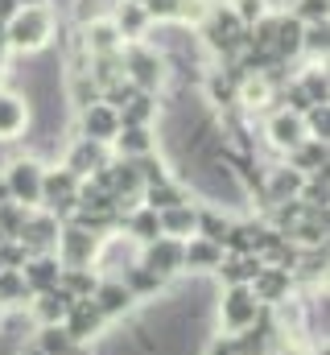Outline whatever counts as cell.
<instances>
[{
  "label": "cell",
  "mask_w": 330,
  "mask_h": 355,
  "mask_svg": "<svg viewBox=\"0 0 330 355\" xmlns=\"http://www.w3.org/2000/svg\"><path fill=\"white\" fill-rule=\"evenodd\" d=\"M256 318H260V302L252 297V289H248V285H227L223 306H219V322H223V331H227V335L252 331Z\"/></svg>",
  "instance_id": "obj_1"
},
{
  "label": "cell",
  "mask_w": 330,
  "mask_h": 355,
  "mask_svg": "<svg viewBox=\"0 0 330 355\" xmlns=\"http://www.w3.org/2000/svg\"><path fill=\"white\" fill-rule=\"evenodd\" d=\"M4 37H8L17 50H42V46L50 42V12H46V8H21V12L8 21Z\"/></svg>",
  "instance_id": "obj_2"
},
{
  "label": "cell",
  "mask_w": 330,
  "mask_h": 355,
  "mask_svg": "<svg viewBox=\"0 0 330 355\" xmlns=\"http://www.w3.org/2000/svg\"><path fill=\"white\" fill-rule=\"evenodd\" d=\"M42 166L37 162H12L8 166V174H4V186H8V194H12V202H21V207H37L42 202Z\"/></svg>",
  "instance_id": "obj_3"
},
{
  "label": "cell",
  "mask_w": 330,
  "mask_h": 355,
  "mask_svg": "<svg viewBox=\"0 0 330 355\" xmlns=\"http://www.w3.org/2000/svg\"><path fill=\"white\" fill-rule=\"evenodd\" d=\"M42 202L54 211V215H71L79 207V178L71 170H54V174H42Z\"/></svg>",
  "instance_id": "obj_4"
},
{
  "label": "cell",
  "mask_w": 330,
  "mask_h": 355,
  "mask_svg": "<svg viewBox=\"0 0 330 355\" xmlns=\"http://www.w3.org/2000/svg\"><path fill=\"white\" fill-rule=\"evenodd\" d=\"M17 244L25 248V257H46L54 244H58V219L54 215H37V219H25Z\"/></svg>",
  "instance_id": "obj_5"
},
{
  "label": "cell",
  "mask_w": 330,
  "mask_h": 355,
  "mask_svg": "<svg viewBox=\"0 0 330 355\" xmlns=\"http://www.w3.org/2000/svg\"><path fill=\"white\" fill-rule=\"evenodd\" d=\"M58 248H62V265L82 268L91 265V257L99 252V240L87 227H67V232H58Z\"/></svg>",
  "instance_id": "obj_6"
},
{
  "label": "cell",
  "mask_w": 330,
  "mask_h": 355,
  "mask_svg": "<svg viewBox=\"0 0 330 355\" xmlns=\"http://www.w3.org/2000/svg\"><path fill=\"white\" fill-rule=\"evenodd\" d=\"M149 272H157V277H173V272H182V240H169V236H157L153 244H145V265Z\"/></svg>",
  "instance_id": "obj_7"
},
{
  "label": "cell",
  "mask_w": 330,
  "mask_h": 355,
  "mask_svg": "<svg viewBox=\"0 0 330 355\" xmlns=\"http://www.w3.org/2000/svg\"><path fill=\"white\" fill-rule=\"evenodd\" d=\"M82 132H87V141H95V145L116 141V132H120L116 107H107V103H87V107H82Z\"/></svg>",
  "instance_id": "obj_8"
},
{
  "label": "cell",
  "mask_w": 330,
  "mask_h": 355,
  "mask_svg": "<svg viewBox=\"0 0 330 355\" xmlns=\"http://www.w3.org/2000/svg\"><path fill=\"white\" fill-rule=\"evenodd\" d=\"M103 322H107V318L95 310V302H91V297H82V302L71 306V314H67V322H62V327H67V335H71L75 343H87L91 335H99V327H103Z\"/></svg>",
  "instance_id": "obj_9"
},
{
  "label": "cell",
  "mask_w": 330,
  "mask_h": 355,
  "mask_svg": "<svg viewBox=\"0 0 330 355\" xmlns=\"http://www.w3.org/2000/svg\"><path fill=\"white\" fill-rule=\"evenodd\" d=\"M71 306H75V297H71L62 285H54V289L37 293V302H33V314H37V322H42V327H58V322H67Z\"/></svg>",
  "instance_id": "obj_10"
},
{
  "label": "cell",
  "mask_w": 330,
  "mask_h": 355,
  "mask_svg": "<svg viewBox=\"0 0 330 355\" xmlns=\"http://www.w3.org/2000/svg\"><path fill=\"white\" fill-rule=\"evenodd\" d=\"M252 297L256 302H285L289 297V268H272V265H264L256 277H252Z\"/></svg>",
  "instance_id": "obj_11"
},
{
  "label": "cell",
  "mask_w": 330,
  "mask_h": 355,
  "mask_svg": "<svg viewBox=\"0 0 330 355\" xmlns=\"http://www.w3.org/2000/svg\"><path fill=\"white\" fill-rule=\"evenodd\" d=\"M58 261H50V257H33V261H25L21 268V281H25V293H46V289H54L58 285Z\"/></svg>",
  "instance_id": "obj_12"
},
{
  "label": "cell",
  "mask_w": 330,
  "mask_h": 355,
  "mask_svg": "<svg viewBox=\"0 0 330 355\" xmlns=\"http://www.w3.org/2000/svg\"><path fill=\"white\" fill-rule=\"evenodd\" d=\"M268 137H272L277 149H297V145L306 141V120H302L297 112H281V116H272Z\"/></svg>",
  "instance_id": "obj_13"
},
{
  "label": "cell",
  "mask_w": 330,
  "mask_h": 355,
  "mask_svg": "<svg viewBox=\"0 0 330 355\" xmlns=\"http://www.w3.org/2000/svg\"><path fill=\"white\" fill-rule=\"evenodd\" d=\"M91 302H95V310H99L103 318H116V314H124V310L132 306V293H128V285H120V281H103V285H95Z\"/></svg>",
  "instance_id": "obj_14"
},
{
  "label": "cell",
  "mask_w": 330,
  "mask_h": 355,
  "mask_svg": "<svg viewBox=\"0 0 330 355\" xmlns=\"http://www.w3.org/2000/svg\"><path fill=\"white\" fill-rule=\"evenodd\" d=\"M128 67H132V87L137 91H153L162 83V58H157V54L132 50V54H128Z\"/></svg>",
  "instance_id": "obj_15"
},
{
  "label": "cell",
  "mask_w": 330,
  "mask_h": 355,
  "mask_svg": "<svg viewBox=\"0 0 330 355\" xmlns=\"http://www.w3.org/2000/svg\"><path fill=\"white\" fill-rule=\"evenodd\" d=\"M289 157H293V170L297 174H318V170H327V141L306 137L297 149H289Z\"/></svg>",
  "instance_id": "obj_16"
},
{
  "label": "cell",
  "mask_w": 330,
  "mask_h": 355,
  "mask_svg": "<svg viewBox=\"0 0 330 355\" xmlns=\"http://www.w3.org/2000/svg\"><path fill=\"white\" fill-rule=\"evenodd\" d=\"M157 219H162V236H169V240H177V236H194V227H198V211H194L190 202L169 207V211H162Z\"/></svg>",
  "instance_id": "obj_17"
},
{
  "label": "cell",
  "mask_w": 330,
  "mask_h": 355,
  "mask_svg": "<svg viewBox=\"0 0 330 355\" xmlns=\"http://www.w3.org/2000/svg\"><path fill=\"white\" fill-rule=\"evenodd\" d=\"M219 261H223V248L202 240V236L182 244V268H219Z\"/></svg>",
  "instance_id": "obj_18"
},
{
  "label": "cell",
  "mask_w": 330,
  "mask_h": 355,
  "mask_svg": "<svg viewBox=\"0 0 330 355\" xmlns=\"http://www.w3.org/2000/svg\"><path fill=\"white\" fill-rule=\"evenodd\" d=\"M25 124H29L25 103H21L17 95H4V91H0V141H12Z\"/></svg>",
  "instance_id": "obj_19"
},
{
  "label": "cell",
  "mask_w": 330,
  "mask_h": 355,
  "mask_svg": "<svg viewBox=\"0 0 330 355\" xmlns=\"http://www.w3.org/2000/svg\"><path fill=\"white\" fill-rule=\"evenodd\" d=\"M67 170L79 178V174H87V170H107V157H103V145H95V141H82L79 149L71 153V162H67Z\"/></svg>",
  "instance_id": "obj_20"
},
{
  "label": "cell",
  "mask_w": 330,
  "mask_h": 355,
  "mask_svg": "<svg viewBox=\"0 0 330 355\" xmlns=\"http://www.w3.org/2000/svg\"><path fill=\"white\" fill-rule=\"evenodd\" d=\"M240 29H244V25L236 21V12H232V8H227V12L219 8V12H215V21H211V46L232 50V46L240 42Z\"/></svg>",
  "instance_id": "obj_21"
},
{
  "label": "cell",
  "mask_w": 330,
  "mask_h": 355,
  "mask_svg": "<svg viewBox=\"0 0 330 355\" xmlns=\"http://www.w3.org/2000/svg\"><path fill=\"white\" fill-rule=\"evenodd\" d=\"M272 50L277 54H297L302 50V21L297 17L272 21Z\"/></svg>",
  "instance_id": "obj_22"
},
{
  "label": "cell",
  "mask_w": 330,
  "mask_h": 355,
  "mask_svg": "<svg viewBox=\"0 0 330 355\" xmlns=\"http://www.w3.org/2000/svg\"><path fill=\"white\" fill-rule=\"evenodd\" d=\"M37 347H42L46 355H75V347H79V343H75V339L67 335V327L58 322V327H42Z\"/></svg>",
  "instance_id": "obj_23"
},
{
  "label": "cell",
  "mask_w": 330,
  "mask_h": 355,
  "mask_svg": "<svg viewBox=\"0 0 330 355\" xmlns=\"http://www.w3.org/2000/svg\"><path fill=\"white\" fill-rule=\"evenodd\" d=\"M116 145H120V153H128V157H145V153L153 149V132H149V128H120V132H116Z\"/></svg>",
  "instance_id": "obj_24"
},
{
  "label": "cell",
  "mask_w": 330,
  "mask_h": 355,
  "mask_svg": "<svg viewBox=\"0 0 330 355\" xmlns=\"http://www.w3.org/2000/svg\"><path fill=\"white\" fill-rule=\"evenodd\" d=\"M87 46H91V54H116V50H120V33H116V25H107V21L91 25V29H87Z\"/></svg>",
  "instance_id": "obj_25"
},
{
  "label": "cell",
  "mask_w": 330,
  "mask_h": 355,
  "mask_svg": "<svg viewBox=\"0 0 330 355\" xmlns=\"http://www.w3.org/2000/svg\"><path fill=\"white\" fill-rule=\"evenodd\" d=\"M128 232L141 240V244H153L157 236H162V219H157V211H149V207H141L132 219H128Z\"/></svg>",
  "instance_id": "obj_26"
},
{
  "label": "cell",
  "mask_w": 330,
  "mask_h": 355,
  "mask_svg": "<svg viewBox=\"0 0 330 355\" xmlns=\"http://www.w3.org/2000/svg\"><path fill=\"white\" fill-rule=\"evenodd\" d=\"M145 198H149L145 207H149V211H157V215H162V211H169V207H182V202H186V198H182V190H177V186H169V182L145 186Z\"/></svg>",
  "instance_id": "obj_27"
},
{
  "label": "cell",
  "mask_w": 330,
  "mask_h": 355,
  "mask_svg": "<svg viewBox=\"0 0 330 355\" xmlns=\"http://www.w3.org/2000/svg\"><path fill=\"white\" fill-rule=\"evenodd\" d=\"M145 25H149V12H145L141 4H124V8H120V21H116V33H124V37H141Z\"/></svg>",
  "instance_id": "obj_28"
},
{
  "label": "cell",
  "mask_w": 330,
  "mask_h": 355,
  "mask_svg": "<svg viewBox=\"0 0 330 355\" xmlns=\"http://www.w3.org/2000/svg\"><path fill=\"white\" fill-rule=\"evenodd\" d=\"M25 219H29V207L8 202V207L0 211V236H4V240H17V236H21V227H25Z\"/></svg>",
  "instance_id": "obj_29"
},
{
  "label": "cell",
  "mask_w": 330,
  "mask_h": 355,
  "mask_svg": "<svg viewBox=\"0 0 330 355\" xmlns=\"http://www.w3.org/2000/svg\"><path fill=\"white\" fill-rule=\"evenodd\" d=\"M302 190V174L297 170H277L272 174V198L277 202H289V194H297Z\"/></svg>",
  "instance_id": "obj_30"
},
{
  "label": "cell",
  "mask_w": 330,
  "mask_h": 355,
  "mask_svg": "<svg viewBox=\"0 0 330 355\" xmlns=\"http://www.w3.org/2000/svg\"><path fill=\"white\" fill-rule=\"evenodd\" d=\"M25 302V281H21V268H0V302Z\"/></svg>",
  "instance_id": "obj_31"
},
{
  "label": "cell",
  "mask_w": 330,
  "mask_h": 355,
  "mask_svg": "<svg viewBox=\"0 0 330 355\" xmlns=\"http://www.w3.org/2000/svg\"><path fill=\"white\" fill-rule=\"evenodd\" d=\"M149 289H162V277L149 272V268H132V277H128V293L137 297V293H149Z\"/></svg>",
  "instance_id": "obj_32"
},
{
  "label": "cell",
  "mask_w": 330,
  "mask_h": 355,
  "mask_svg": "<svg viewBox=\"0 0 330 355\" xmlns=\"http://www.w3.org/2000/svg\"><path fill=\"white\" fill-rule=\"evenodd\" d=\"M232 12L240 25H256V21H264V0H236Z\"/></svg>",
  "instance_id": "obj_33"
},
{
  "label": "cell",
  "mask_w": 330,
  "mask_h": 355,
  "mask_svg": "<svg viewBox=\"0 0 330 355\" xmlns=\"http://www.w3.org/2000/svg\"><path fill=\"white\" fill-rule=\"evenodd\" d=\"M297 21H310V25H322L327 21V0H297Z\"/></svg>",
  "instance_id": "obj_34"
},
{
  "label": "cell",
  "mask_w": 330,
  "mask_h": 355,
  "mask_svg": "<svg viewBox=\"0 0 330 355\" xmlns=\"http://www.w3.org/2000/svg\"><path fill=\"white\" fill-rule=\"evenodd\" d=\"M302 91H306L310 103H327V75H322V71H310L306 83H302Z\"/></svg>",
  "instance_id": "obj_35"
},
{
  "label": "cell",
  "mask_w": 330,
  "mask_h": 355,
  "mask_svg": "<svg viewBox=\"0 0 330 355\" xmlns=\"http://www.w3.org/2000/svg\"><path fill=\"white\" fill-rule=\"evenodd\" d=\"M302 46H306V50H314V54H318V50L327 54V21H322V25H310V29L302 33Z\"/></svg>",
  "instance_id": "obj_36"
},
{
  "label": "cell",
  "mask_w": 330,
  "mask_h": 355,
  "mask_svg": "<svg viewBox=\"0 0 330 355\" xmlns=\"http://www.w3.org/2000/svg\"><path fill=\"white\" fill-rule=\"evenodd\" d=\"M310 112V132H314V141H327V103H314V107H306Z\"/></svg>",
  "instance_id": "obj_37"
},
{
  "label": "cell",
  "mask_w": 330,
  "mask_h": 355,
  "mask_svg": "<svg viewBox=\"0 0 330 355\" xmlns=\"http://www.w3.org/2000/svg\"><path fill=\"white\" fill-rule=\"evenodd\" d=\"M149 17H177V0H141Z\"/></svg>",
  "instance_id": "obj_38"
},
{
  "label": "cell",
  "mask_w": 330,
  "mask_h": 355,
  "mask_svg": "<svg viewBox=\"0 0 330 355\" xmlns=\"http://www.w3.org/2000/svg\"><path fill=\"white\" fill-rule=\"evenodd\" d=\"M207 355H236V339H232V335H227V339H215Z\"/></svg>",
  "instance_id": "obj_39"
},
{
  "label": "cell",
  "mask_w": 330,
  "mask_h": 355,
  "mask_svg": "<svg viewBox=\"0 0 330 355\" xmlns=\"http://www.w3.org/2000/svg\"><path fill=\"white\" fill-rule=\"evenodd\" d=\"M8 17H17V0H0V21H8Z\"/></svg>",
  "instance_id": "obj_40"
},
{
  "label": "cell",
  "mask_w": 330,
  "mask_h": 355,
  "mask_svg": "<svg viewBox=\"0 0 330 355\" xmlns=\"http://www.w3.org/2000/svg\"><path fill=\"white\" fill-rule=\"evenodd\" d=\"M8 202H12V194H8V186H4V178H0V211H4Z\"/></svg>",
  "instance_id": "obj_41"
},
{
  "label": "cell",
  "mask_w": 330,
  "mask_h": 355,
  "mask_svg": "<svg viewBox=\"0 0 330 355\" xmlns=\"http://www.w3.org/2000/svg\"><path fill=\"white\" fill-rule=\"evenodd\" d=\"M25 355H46V352H42V347H29V352H25Z\"/></svg>",
  "instance_id": "obj_42"
},
{
  "label": "cell",
  "mask_w": 330,
  "mask_h": 355,
  "mask_svg": "<svg viewBox=\"0 0 330 355\" xmlns=\"http://www.w3.org/2000/svg\"><path fill=\"white\" fill-rule=\"evenodd\" d=\"M29 4H37V0H29Z\"/></svg>",
  "instance_id": "obj_43"
}]
</instances>
